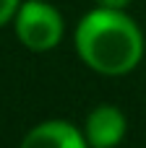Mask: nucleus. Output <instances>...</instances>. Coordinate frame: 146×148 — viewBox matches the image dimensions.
Listing matches in <instances>:
<instances>
[{"instance_id": "obj_1", "label": "nucleus", "mask_w": 146, "mask_h": 148, "mask_svg": "<svg viewBox=\"0 0 146 148\" xmlns=\"http://www.w3.org/2000/svg\"><path fill=\"white\" fill-rule=\"evenodd\" d=\"M73 47L86 68L99 75L118 78L138 68L146 42L138 23L125 10L97 5L81 16L73 31Z\"/></svg>"}, {"instance_id": "obj_2", "label": "nucleus", "mask_w": 146, "mask_h": 148, "mask_svg": "<svg viewBox=\"0 0 146 148\" xmlns=\"http://www.w3.org/2000/svg\"><path fill=\"white\" fill-rule=\"evenodd\" d=\"M13 31L29 52H50L65 34L63 13L44 0H24L13 18Z\"/></svg>"}, {"instance_id": "obj_3", "label": "nucleus", "mask_w": 146, "mask_h": 148, "mask_svg": "<svg viewBox=\"0 0 146 148\" xmlns=\"http://www.w3.org/2000/svg\"><path fill=\"white\" fill-rule=\"evenodd\" d=\"M128 130V120L123 114V109H118L115 104H99L89 112L86 122H84V135H86V146L91 148H112L125 138Z\"/></svg>"}, {"instance_id": "obj_5", "label": "nucleus", "mask_w": 146, "mask_h": 148, "mask_svg": "<svg viewBox=\"0 0 146 148\" xmlns=\"http://www.w3.org/2000/svg\"><path fill=\"white\" fill-rule=\"evenodd\" d=\"M18 5H21V0H0V29L8 26V23H13Z\"/></svg>"}, {"instance_id": "obj_4", "label": "nucleus", "mask_w": 146, "mask_h": 148, "mask_svg": "<svg viewBox=\"0 0 146 148\" xmlns=\"http://www.w3.org/2000/svg\"><path fill=\"white\" fill-rule=\"evenodd\" d=\"M24 148H84L86 135L68 120H47L34 125L24 138Z\"/></svg>"}, {"instance_id": "obj_6", "label": "nucleus", "mask_w": 146, "mask_h": 148, "mask_svg": "<svg viewBox=\"0 0 146 148\" xmlns=\"http://www.w3.org/2000/svg\"><path fill=\"white\" fill-rule=\"evenodd\" d=\"M131 3L133 0H97V5H102V8H118V10H125Z\"/></svg>"}]
</instances>
